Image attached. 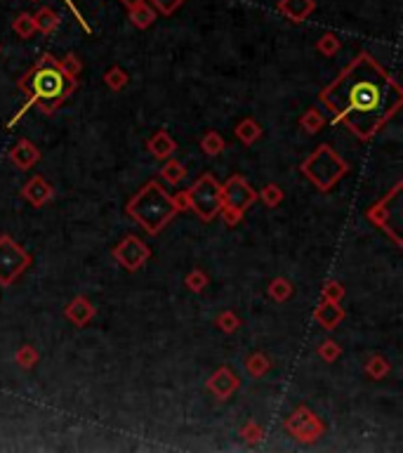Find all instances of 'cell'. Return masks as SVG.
<instances>
[{
  "label": "cell",
  "instance_id": "6da1fadb",
  "mask_svg": "<svg viewBox=\"0 0 403 453\" xmlns=\"http://www.w3.org/2000/svg\"><path fill=\"white\" fill-rule=\"evenodd\" d=\"M401 88L370 55H358L321 92L323 106L356 138H373L401 106Z\"/></svg>",
  "mask_w": 403,
  "mask_h": 453
},
{
  "label": "cell",
  "instance_id": "7a4b0ae2",
  "mask_svg": "<svg viewBox=\"0 0 403 453\" xmlns=\"http://www.w3.org/2000/svg\"><path fill=\"white\" fill-rule=\"evenodd\" d=\"M19 88L26 92L28 99L26 104L17 111V116L10 121V125H14L17 121L24 116L26 109H31L33 104H38L42 111H55L64 99H67L71 92L76 90V78H69L59 67V60H55L52 55L40 57V62L28 71V74L21 78Z\"/></svg>",
  "mask_w": 403,
  "mask_h": 453
},
{
  "label": "cell",
  "instance_id": "3957f363",
  "mask_svg": "<svg viewBox=\"0 0 403 453\" xmlns=\"http://www.w3.org/2000/svg\"><path fill=\"white\" fill-rule=\"evenodd\" d=\"M127 213L140 225L147 229L149 234H156L168 225L172 215L177 213L175 198L168 196L165 189L158 182H149L137 196L127 203Z\"/></svg>",
  "mask_w": 403,
  "mask_h": 453
},
{
  "label": "cell",
  "instance_id": "277c9868",
  "mask_svg": "<svg viewBox=\"0 0 403 453\" xmlns=\"http://www.w3.org/2000/svg\"><path fill=\"white\" fill-rule=\"evenodd\" d=\"M344 172H347V165L340 161V156L328 145L316 149V154L305 163V175L309 179H314V184L319 186L321 191H328Z\"/></svg>",
  "mask_w": 403,
  "mask_h": 453
},
{
  "label": "cell",
  "instance_id": "5b68a950",
  "mask_svg": "<svg viewBox=\"0 0 403 453\" xmlns=\"http://www.w3.org/2000/svg\"><path fill=\"white\" fill-rule=\"evenodd\" d=\"M186 201L191 203L193 211L198 213L200 220L210 222L215 215L222 213V184L212 175H203L196 179V184L186 191Z\"/></svg>",
  "mask_w": 403,
  "mask_h": 453
},
{
  "label": "cell",
  "instance_id": "8992f818",
  "mask_svg": "<svg viewBox=\"0 0 403 453\" xmlns=\"http://www.w3.org/2000/svg\"><path fill=\"white\" fill-rule=\"evenodd\" d=\"M31 264V255L24 253L10 236H0V284L10 286Z\"/></svg>",
  "mask_w": 403,
  "mask_h": 453
},
{
  "label": "cell",
  "instance_id": "52a82bcc",
  "mask_svg": "<svg viewBox=\"0 0 403 453\" xmlns=\"http://www.w3.org/2000/svg\"><path fill=\"white\" fill-rule=\"evenodd\" d=\"M255 198H257V194L253 191V186H250L241 175H234L225 186H222V201L229 206V211H236L243 215L255 203Z\"/></svg>",
  "mask_w": 403,
  "mask_h": 453
},
{
  "label": "cell",
  "instance_id": "ba28073f",
  "mask_svg": "<svg viewBox=\"0 0 403 453\" xmlns=\"http://www.w3.org/2000/svg\"><path fill=\"white\" fill-rule=\"evenodd\" d=\"M116 260L123 264L125 269H130V272H135V269H140L144 262L149 260V246L147 243H142L140 239H135V236H127V239L120 243V246L116 248Z\"/></svg>",
  "mask_w": 403,
  "mask_h": 453
},
{
  "label": "cell",
  "instance_id": "9c48e42d",
  "mask_svg": "<svg viewBox=\"0 0 403 453\" xmlns=\"http://www.w3.org/2000/svg\"><path fill=\"white\" fill-rule=\"evenodd\" d=\"M293 420L302 423V427H293V432L300 442H314L316 437L323 432V425L319 423V418H316L312 411H307V408H297Z\"/></svg>",
  "mask_w": 403,
  "mask_h": 453
},
{
  "label": "cell",
  "instance_id": "30bf717a",
  "mask_svg": "<svg viewBox=\"0 0 403 453\" xmlns=\"http://www.w3.org/2000/svg\"><path fill=\"white\" fill-rule=\"evenodd\" d=\"M208 387H210V392L217 394L220 399H227L229 394L239 390V378H236L229 369H220V371L210 378V383H208Z\"/></svg>",
  "mask_w": 403,
  "mask_h": 453
},
{
  "label": "cell",
  "instance_id": "8fae6325",
  "mask_svg": "<svg viewBox=\"0 0 403 453\" xmlns=\"http://www.w3.org/2000/svg\"><path fill=\"white\" fill-rule=\"evenodd\" d=\"M280 12L290 21H305L309 14L314 12V0H280Z\"/></svg>",
  "mask_w": 403,
  "mask_h": 453
},
{
  "label": "cell",
  "instance_id": "7c38bea8",
  "mask_svg": "<svg viewBox=\"0 0 403 453\" xmlns=\"http://www.w3.org/2000/svg\"><path fill=\"white\" fill-rule=\"evenodd\" d=\"M10 158L14 161V165H17V168L26 170V168H31V165H33L35 161H38V158H40V154H38V149H35V147L31 145V142L21 140L19 145L12 149Z\"/></svg>",
  "mask_w": 403,
  "mask_h": 453
},
{
  "label": "cell",
  "instance_id": "4fadbf2b",
  "mask_svg": "<svg viewBox=\"0 0 403 453\" xmlns=\"http://www.w3.org/2000/svg\"><path fill=\"white\" fill-rule=\"evenodd\" d=\"M24 196L31 201L33 206H42L50 196H52V186H50L42 177H33L31 182L24 186Z\"/></svg>",
  "mask_w": 403,
  "mask_h": 453
},
{
  "label": "cell",
  "instance_id": "5bb4252c",
  "mask_svg": "<svg viewBox=\"0 0 403 453\" xmlns=\"http://www.w3.org/2000/svg\"><path fill=\"white\" fill-rule=\"evenodd\" d=\"M342 316H344V312L337 307V302H330V300H326L319 309H316V319H319L321 326H326V328H335L337 323L342 321Z\"/></svg>",
  "mask_w": 403,
  "mask_h": 453
},
{
  "label": "cell",
  "instance_id": "9a60e30c",
  "mask_svg": "<svg viewBox=\"0 0 403 453\" xmlns=\"http://www.w3.org/2000/svg\"><path fill=\"white\" fill-rule=\"evenodd\" d=\"M67 316L76 323V326H83V323H88L92 316H95V307H92L88 300L78 298L71 302V307L67 309Z\"/></svg>",
  "mask_w": 403,
  "mask_h": 453
},
{
  "label": "cell",
  "instance_id": "2e32d148",
  "mask_svg": "<svg viewBox=\"0 0 403 453\" xmlns=\"http://www.w3.org/2000/svg\"><path fill=\"white\" fill-rule=\"evenodd\" d=\"M149 149L156 158H168V156H172V151H175V142L170 140L168 133L161 130L149 140Z\"/></svg>",
  "mask_w": 403,
  "mask_h": 453
},
{
  "label": "cell",
  "instance_id": "e0dca14e",
  "mask_svg": "<svg viewBox=\"0 0 403 453\" xmlns=\"http://www.w3.org/2000/svg\"><path fill=\"white\" fill-rule=\"evenodd\" d=\"M130 21L137 28H149L156 21V10L151 5H140L137 10H130Z\"/></svg>",
  "mask_w": 403,
  "mask_h": 453
},
{
  "label": "cell",
  "instance_id": "ac0fdd59",
  "mask_svg": "<svg viewBox=\"0 0 403 453\" xmlns=\"http://www.w3.org/2000/svg\"><path fill=\"white\" fill-rule=\"evenodd\" d=\"M33 19H35V28H40L42 33H52L55 28L59 26V17L55 14L52 7H42Z\"/></svg>",
  "mask_w": 403,
  "mask_h": 453
},
{
  "label": "cell",
  "instance_id": "d6986e66",
  "mask_svg": "<svg viewBox=\"0 0 403 453\" xmlns=\"http://www.w3.org/2000/svg\"><path fill=\"white\" fill-rule=\"evenodd\" d=\"M236 135H239L246 145H253V142L262 135V130H260V125H257L253 118H243L239 123V128H236Z\"/></svg>",
  "mask_w": 403,
  "mask_h": 453
},
{
  "label": "cell",
  "instance_id": "ffe728a7",
  "mask_svg": "<svg viewBox=\"0 0 403 453\" xmlns=\"http://www.w3.org/2000/svg\"><path fill=\"white\" fill-rule=\"evenodd\" d=\"M203 151L208 156H217L225 151V140H222L220 133H208L203 140Z\"/></svg>",
  "mask_w": 403,
  "mask_h": 453
},
{
  "label": "cell",
  "instance_id": "44dd1931",
  "mask_svg": "<svg viewBox=\"0 0 403 453\" xmlns=\"http://www.w3.org/2000/svg\"><path fill=\"white\" fill-rule=\"evenodd\" d=\"M14 31H17L21 38H28L33 31H38V28H35V19L31 14H19V17L14 19Z\"/></svg>",
  "mask_w": 403,
  "mask_h": 453
},
{
  "label": "cell",
  "instance_id": "7402d4cb",
  "mask_svg": "<svg viewBox=\"0 0 403 453\" xmlns=\"http://www.w3.org/2000/svg\"><path fill=\"white\" fill-rule=\"evenodd\" d=\"M163 177L168 179V182L172 184H177V182H182V179L186 177V170H184V165L182 163H177V161H170L168 165L163 168Z\"/></svg>",
  "mask_w": 403,
  "mask_h": 453
},
{
  "label": "cell",
  "instance_id": "603a6c76",
  "mask_svg": "<svg viewBox=\"0 0 403 453\" xmlns=\"http://www.w3.org/2000/svg\"><path fill=\"white\" fill-rule=\"evenodd\" d=\"M365 371L370 373L373 378H382V376H387V371H390V364H387V359H382V357H373L370 362H368V366H365Z\"/></svg>",
  "mask_w": 403,
  "mask_h": 453
},
{
  "label": "cell",
  "instance_id": "cb8c5ba5",
  "mask_svg": "<svg viewBox=\"0 0 403 453\" xmlns=\"http://www.w3.org/2000/svg\"><path fill=\"white\" fill-rule=\"evenodd\" d=\"M186 0H149V5L161 14H172L177 7H182Z\"/></svg>",
  "mask_w": 403,
  "mask_h": 453
},
{
  "label": "cell",
  "instance_id": "d4e9b609",
  "mask_svg": "<svg viewBox=\"0 0 403 453\" xmlns=\"http://www.w3.org/2000/svg\"><path fill=\"white\" fill-rule=\"evenodd\" d=\"M59 67L62 71L67 74L69 78H76L78 74H81V62H78V57L76 55H67L64 60L59 62Z\"/></svg>",
  "mask_w": 403,
  "mask_h": 453
},
{
  "label": "cell",
  "instance_id": "484cf974",
  "mask_svg": "<svg viewBox=\"0 0 403 453\" xmlns=\"http://www.w3.org/2000/svg\"><path fill=\"white\" fill-rule=\"evenodd\" d=\"M290 293H293L290 284L283 281V279H276V281L269 286V296L276 298V300H285L288 296H290Z\"/></svg>",
  "mask_w": 403,
  "mask_h": 453
},
{
  "label": "cell",
  "instance_id": "4316f807",
  "mask_svg": "<svg viewBox=\"0 0 403 453\" xmlns=\"http://www.w3.org/2000/svg\"><path fill=\"white\" fill-rule=\"evenodd\" d=\"M106 83H109L113 90H120V88H123V85L127 83V74H125L123 69L113 67V69L109 71V74H106Z\"/></svg>",
  "mask_w": 403,
  "mask_h": 453
},
{
  "label": "cell",
  "instance_id": "83f0119b",
  "mask_svg": "<svg viewBox=\"0 0 403 453\" xmlns=\"http://www.w3.org/2000/svg\"><path fill=\"white\" fill-rule=\"evenodd\" d=\"M267 369H269V362H267V357H264V354H255V357L248 359V371L253 373V376H262Z\"/></svg>",
  "mask_w": 403,
  "mask_h": 453
},
{
  "label": "cell",
  "instance_id": "f1b7e54d",
  "mask_svg": "<svg viewBox=\"0 0 403 453\" xmlns=\"http://www.w3.org/2000/svg\"><path fill=\"white\" fill-rule=\"evenodd\" d=\"M319 50L323 55H333L340 50V40H337V35L333 33H328V35H323V38L319 40Z\"/></svg>",
  "mask_w": 403,
  "mask_h": 453
},
{
  "label": "cell",
  "instance_id": "f546056e",
  "mask_svg": "<svg viewBox=\"0 0 403 453\" xmlns=\"http://www.w3.org/2000/svg\"><path fill=\"white\" fill-rule=\"evenodd\" d=\"M319 354L326 359V362H335L337 354H340V347H337L333 340H328V342H323L319 347Z\"/></svg>",
  "mask_w": 403,
  "mask_h": 453
},
{
  "label": "cell",
  "instance_id": "4dcf8cb0",
  "mask_svg": "<svg viewBox=\"0 0 403 453\" xmlns=\"http://www.w3.org/2000/svg\"><path fill=\"white\" fill-rule=\"evenodd\" d=\"M35 349L33 347H24V349H19V354H17V362L19 366H24V369H31V366L35 364Z\"/></svg>",
  "mask_w": 403,
  "mask_h": 453
},
{
  "label": "cell",
  "instance_id": "1f68e13d",
  "mask_svg": "<svg viewBox=\"0 0 403 453\" xmlns=\"http://www.w3.org/2000/svg\"><path fill=\"white\" fill-rule=\"evenodd\" d=\"M205 274L203 272H191L189 276H186V286H189L191 291H203V286H205Z\"/></svg>",
  "mask_w": 403,
  "mask_h": 453
},
{
  "label": "cell",
  "instance_id": "d6a6232c",
  "mask_svg": "<svg viewBox=\"0 0 403 453\" xmlns=\"http://www.w3.org/2000/svg\"><path fill=\"white\" fill-rule=\"evenodd\" d=\"M262 196H264V201H267L269 206H276L280 198H283V191L278 189V186H273V184H269L267 189L262 191Z\"/></svg>",
  "mask_w": 403,
  "mask_h": 453
},
{
  "label": "cell",
  "instance_id": "836d02e7",
  "mask_svg": "<svg viewBox=\"0 0 403 453\" xmlns=\"http://www.w3.org/2000/svg\"><path fill=\"white\" fill-rule=\"evenodd\" d=\"M220 326L229 333V330H236V328H239V319H236V316H234L232 312H225V314L220 316Z\"/></svg>",
  "mask_w": 403,
  "mask_h": 453
},
{
  "label": "cell",
  "instance_id": "e575fe53",
  "mask_svg": "<svg viewBox=\"0 0 403 453\" xmlns=\"http://www.w3.org/2000/svg\"><path fill=\"white\" fill-rule=\"evenodd\" d=\"M323 298L330 300V302H337L342 298V289H340V284H328L326 289H323Z\"/></svg>",
  "mask_w": 403,
  "mask_h": 453
},
{
  "label": "cell",
  "instance_id": "d590c367",
  "mask_svg": "<svg viewBox=\"0 0 403 453\" xmlns=\"http://www.w3.org/2000/svg\"><path fill=\"white\" fill-rule=\"evenodd\" d=\"M321 123H323V118L319 116V111H309L307 116H305V121H302V125L309 128V130H316V128H319Z\"/></svg>",
  "mask_w": 403,
  "mask_h": 453
},
{
  "label": "cell",
  "instance_id": "8d00e7d4",
  "mask_svg": "<svg viewBox=\"0 0 403 453\" xmlns=\"http://www.w3.org/2000/svg\"><path fill=\"white\" fill-rule=\"evenodd\" d=\"M120 3H123L127 10H137L140 5H144V0H120Z\"/></svg>",
  "mask_w": 403,
  "mask_h": 453
},
{
  "label": "cell",
  "instance_id": "74e56055",
  "mask_svg": "<svg viewBox=\"0 0 403 453\" xmlns=\"http://www.w3.org/2000/svg\"><path fill=\"white\" fill-rule=\"evenodd\" d=\"M67 3H69V0H67ZM69 7H71V10H74V12H76V7H74V3H69ZM76 17H78V24H81V26L85 28V31H88V33H90V26H88V24H85V21H83V17H81V14H78V12H76Z\"/></svg>",
  "mask_w": 403,
  "mask_h": 453
}]
</instances>
